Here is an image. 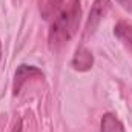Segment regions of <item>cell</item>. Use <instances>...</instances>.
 Wrapping results in <instances>:
<instances>
[{
	"label": "cell",
	"mask_w": 132,
	"mask_h": 132,
	"mask_svg": "<svg viewBox=\"0 0 132 132\" xmlns=\"http://www.w3.org/2000/svg\"><path fill=\"white\" fill-rule=\"evenodd\" d=\"M81 17L80 0H69L54 17L48 35L51 51H59L75 35Z\"/></svg>",
	"instance_id": "cell-1"
},
{
	"label": "cell",
	"mask_w": 132,
	"mask_h": 132,
	"mask_svg": "<svg viewBox=\"0 0 132 132\" xmlns=\"http://www.w3.org/2000/svg\"><path fill=\"white\" fill-rule=\"evenodd\" d=\"M109 6H111V2L109 0H95L91 11H89V17H88V23H86V28H85V34L89 35V34H94L97 26L100 25V22L103 20V17L106 15V12L109 11Z\"/></svg>",
	"instance_id": "cell-2"
},
{
	"label": "cell",
	"mask_w": 132,
	"mask_h": 132,
	"mask_svg": "<svg viewBox=\"0 0 132 132\" xmlns=\"http://www.w3.org/2000/svg\"><path fill=\"white\" fill-rule=\"evenodd\" d=\"M34 77H40L43 78V72L35 68V66L31 65H20L19 69L15 71V75H14V85H12V89H14V94H19L22 86L29 80V78H34Z\"/></svg>",
	"instance_id": "cell-3"
},
{
	"label": "cell",
	"mask_w": 132,
	"mask_h": 132,
	"mask_svg": "<svg viewBox=\"0 0 132 132\" xmlns=\"http://www.w3.org/2000/svg\"><path fill=\"white\" fill-rule=\"evenodd\" d=\"M71 65H72V68L75 71H81V72L89 71L92 68V65H94V55H92V52L89 49H86L85 46H80L75 51Z\"/></svg>",
	"instance_id": "cell-4"
},
{
	"label": "cell",
	"mask_w": 132,
	"mask_h": 132,
	"mask_svg": "<svg viewBox=\"0 0 132 132\" xmlns=\"http://www.w3.org/2000/svg\"><path fill=\"white\" fill-rule=\"evenodd\" d=\"M114 34L132 54V25L126 22H118L114 28Z\"/></svg>",
	"instance_id": "cell-5"
},
{
	"label": "cell",
	"mask_w": 132,
	"mask_h": 132,
	"mask_svg": "<svg viewBox=\"0 0 132 132\" xmlns=\"http://www.w3.org/2000/svg\"><path fill=\"white\" fill-rule=\"evenodd\" d=\"M100 132H125L123 123L111 112L104 114L101 118V131Z\"/></svg>",
	"instance_id": "cell-6"
},
{
	"label": "cell",
	"mask_w": 132,
	"mask_h": 132,
	"mask_svg": "<svg viewBox=\"0 0 132 132\" xmlns=\"http://www.w3.org/2000/svg\"><path fill=\"white\" fill-rule=\"evenodd\" d=\"M115 2H118L125 9H128L129 12H132V0H115Z\"/></svg>",
	"instance_id": "cell-7"
},
{
	"label": "cell",
	"mask_w": 132,
	"mask_h": 132,
	"mask_svg": "<svg viewBox=\"0 0 132 132\" xmlns=\"http://www.w3.org/2000/svg\"><path fill=\"white\" fill-rule=\"evenodd\" d=\"M0 59H2V43H0Z\"/></svg>",
	"instance_id": "cell-8"
}]
</instances>
